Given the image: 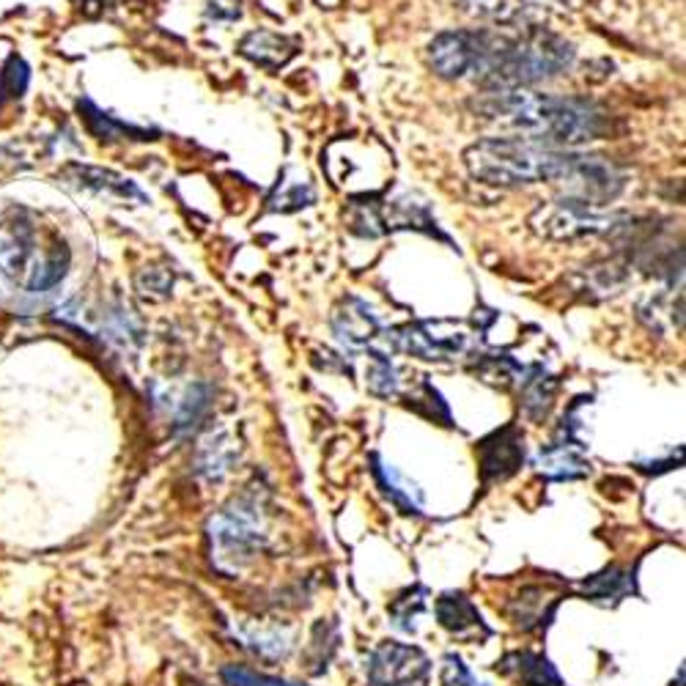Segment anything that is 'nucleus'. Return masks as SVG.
Instances as JSON below:
<instances>
[{
  "label": "nucleus",
  "mask_w": 686,
  "mask_h": 686,
  "mask_svg": "<svg viewBox=\"0 0 686 686\" xmlns=\"http://www.w3.org/2000/svg\"><path fill=\"white\" fill-rule=\"evenodd\" d=\"M66 181L75 185L80 192H91V195H100V199L111 201H135V204H145V192L135 185L132 179H124V176L113 174V170L102 168H88V165H72L66 170Z\"/></svg>",
  "instance_id": "12"
},
{
  "label": "nucleus",
  "mask_w": 686,
  "mask_h": 686,
  "mask_svg": "<svg viewBox=\"0 0 686 686\" xmlns=\"http://www.w3.org/2000/svg\"><path fill=\"white\" fill-rule=\"evenodd\" d=\"M239 461V443L228 429H217L201 440L199 456H195V472L206 481H223Z\"/></svg>",
  "instance_id": "16"
},
{
  "label": "nucleus",
  "mask_w": 686,
  "mask_h": 686,
  "mask_svg": "<svg viewBox=\"0 0 686 686\" xmlns=\"http://www.w3.org/2000/svg\"><path fill=\"white\" fill-rule=\"evenodd\" d=\"M429 59L436 75L448 80L481 82L488 91H524L563 75L574 64V47L547 28L445 30L431 41Z\"/></svg>",
  "instance_id": "1"
},
{
  "label": "nucleus",
  "mask_w": 686,
  "mask_h": 686,
  "mask_svg": "<svg viewBox=\"0 0 686 686\" xmlns=\"http://www.w3.org/2000/svg\"><path fill=\"white\" fill-rule=\"evenodd\" d=\"M429 675V653L407 643L384 640L366 659L368 686H425Z\"/></svg>",
  "instance_id": "8"
},
{
  "label": "nucleus",
  "mask_w": 686,
  "mask_h": 686,
  "mask_svg": "<svg viewBox=\"0 0 686 686\" xmlns=\"http://www.w3.org/2000/svg\"><path fill=\"white\" fill-rule=\"evenodd\" d=\"M239 53L262 69L278 72L297 55V41L275 30H253L239 41Z\"/></svg>",
  "instance_id": "15"
},
{
  "label": "nucleus",
  "mask_w": 686,
  "mask_h": 686,
  "mask_svg": "<svg viewBox=\"0 0 686 686\" xmlns=\"http://www.w3.org/2000/svg\"><path fill=\"white\" fill-rule=\"evenodd\" d=\"M366 384L373 396L390 398L398 396V368L393 366L384 350H368V373Z\"/></svg>",
  "instance_id": "25"
},
{
  "label": "nucleus",
  "mask_w": 686,
  "mask_h": 686,
  "mask_svg": "<svg viewBox=\"0 0 686 686\" xmlns=\"http://www.w3.org/2000/svg\"><path fill=\"white\" fill-rule=\"evenodd\" d=\"M443 681L445 686H486L472 675V670L461 662L456 653H445L443 659Z\"/></svg>",
  "instance_id": "31"
},
{
  "label": "nucleus",
  "mask_w": 686,
  "mask_h": 686,
  "mask_svg": "<svg viewBox=\"0 0 686 686\" xmlns=\"http://www.w3.org/2000/svg\"><path fill=\"white\" fill-rule=\"evenodd\" d=\"M220 678L226 681V686H303L291 684V681L275 678V675L256 673V670L244 668V664H226L220 670Z\"/></svg>",
  "instance_id": "30"
},
{
  "label": "nucleus",
  "mask_w": 686,
  "mask_h": 686,
  "mask_svg": "<svg viewBox=\"0 0 686 686\" xmlns=\"http://www.w3.org/2000/svg\"><path fill=\"white\" fill-rule=\"evenodd\" d=\"M242 640L264 659H283L291 651V634L278 626L247 628V632H242Z\"/></svg>",
  "instance_id": "27"
},
{
  "label": "nucleus",
  "mask_w": 686,
  "mask_h": 686,
  "mask_svg": "<svg viewBox=\"0 0 686 686\" xmlns=\"http://www.w3.org/2000/svg\"><path fill=\"white\" fill-rule=\"evenodd\" d=\"M69 272V247L64 242H59L53 251H47L39 262L34 264L28 275V291L30 294H41V291H50L61 283Z\"/></svg>",
  "instance_id": "22"
},
{
  "label": "nucleus",
  "mask_w": 686,
  "mask_h": 686,
  "mask_svg": "<svg viewBox=\"0 0 686 686\" xmlns=\"http://www.w3.org/2000/svg\"><path fill=\"white\" fill-rule=\"evenodd\" d=\"M332 332L350 352L373 350V343L384 341V327L379 316L360 297H346L332 314Z\"/></svg>",
  "instance_id": "10"
},
{
  "label": "nucleus",
  "mask_w": 686,
  "mask_h": 686,
  "mask_svg": "<svg viewBox=\"0 0 686 686\" xmlns=\"http://www.w3.org/2000/svg\"><path fill=\"white\" fill-rule=\"evenodd\" d=\"M80 113L88 124V132L97 135L100 140H157V129L135 127V124L122 122V118L102 113L91 100H80Z\"/></svg>",
  "instance_id": "20"
},
{
  "label": "nucleus",
  "mask_w": 686,
  "mask_h": 686,
  "mask_svg": "<svg viewBox=\"0 0 686 686\" xmlns=\"http://www.w3.org/2000/svg\"><path fill=\"white\" fill-rule=\"evenodd\" d=\"M209 396H212V388L204 382L190 384V388L181 393V398L176 402V407H174V425L179 434L181 431H190L192 425L204 418L206 407H209Z\"/></svg>",
  "instance_id": "26"
},
{
  "label": "nucleus",
  "mask_w": 686,
  "mask_h": 686,
  "mask_svg": "<svg viewBox=\"0 0 686 686\" xmlns=\"http://www.w3.org/2000/svg\"><path fill=\"white\" fill-rule=\"evenodd\" d=\"M497 673L517 675L524 686H566L555 664L533 651H513L497 662Z\"/></svg>",
  "instance_id": "17"
},
{
  "label": "nucleus",
  "mask_w": 686,
  "mask_h": 686,
  "mask_svg": "<svg viewBox=\"0 0 686 686\" xmlns=\"http://www.w3.org/2000/svg\"><path fill=\"white\" fill-rule=\"evenodd\" d=\"M425 607H429V590L423 585L407 587L404 594H398L390 605L388 615L390 623L404 634L418 632V621L425 615Z\"/></svg>",
  "instance_id": "23"
},
{
  "label": "nucleus",
  "mask_w": 686,
  "mask_h": 686,
  "mask_svg": "<svg viewBox=\"0 0 686 686\" xmlns=\"http://www.w3.org/2000/svg\"><path fill=\"white\" fill-rule=\"evenodd\" d=\"M637 470L648 472V475H662V472L668 470H675V467H681V454L678 456H670V459L664 461H637Z\"/></svg>",
  "instance_id": "33"
},
{
  "label": "nucleus",
  "mask_w": 686,
  "mask_h": 686,
  "mask_svg": "<svg viewBox=\"0 0 686 686\" xmlns=\"http://www.w3.org/2000/svg\"><path fill=\"white\" fill-rule=\"evenodd\" d=\"M478 456H481V481L483 486L508 481L517 475L524 465V436L513 423L492 431L486 440L478 443Z\"/></svg>",
  "instance_id": "9"
},
{
  "label": "nucleus",
  "mask_w": 686,
  "mask_h": 686,
  "mask_svg": "<svg viewBox=\"0 0 686 686\" xmlns=\"http://www.w3.org/2000/svg\"><path fill=\"white\" fill-rule=\"evenodd\" d=\"M390 350L407 352L420 360H456L470 350V332L456 321H415L393 332H384Z\"/></svg>",
  "instance_id": "6"
},
{
  "label": "nucleus",
  "mask_w": 686,
  "mask_h": 686,
  "mask_svg": "<svg viewBox=\"0 0 686 686\" xmlns=\"http://www.w3.org/2000/svg\"><path fill=\"white\" fill-rule=\"evenodd\" d=\"M472 179L483 185L519 187L566 179L576 185L585 201H610L623 190V176L601 157L566 152L524 138H483L465 154Z\"/></svg>",
  "instance_id": "2"
},
{
  "label": "nucleus",
  "mask_w": 686,
  "mask_h": 686,
  "mask_svg": "<svg viewBox=\"0 0 686 686\" xmlns=\"http://www.w3.org/2000/svg\"><path fill=\"white\" fill-rule=\"evenodd\" d=\"M634 571H621L618 566H607L599 574L587 576L580 585L582 596L590 601H599V605H618L623 596L634 594L637 585H634Z\"/></svg>",
  "instance_id": "21"
},
{
  "label": "nucleus",
  "mask_w": 686,
  "mask_h": 686,
  "mask_svg": "<svg viewBox=\"0 0 686 686\" xmlns=\"http://www.w3.org/2000/svg\"><path fill=\"white\" fill-rule=\"evenodd\" d=\"M615 220V215L596 212L585 199H558L538 206L530 217V226L547 239H580L607 231Z\"/></svg>",
  "instance_id": "7"
},
{
  "label": "nucleus",
  "mask_w": 686,
  "mask_h": 686,
  "mask_svg": "<svg viewBox=\"0 0 686 686\" xmlns=\"http://www.w3.org/2000/svg\"><path fill=\"white\" fill-rule=\"evenodd\" d=\"M535 470L549 481H580V478L590 475V461L585 459V445L555 440L535 456Z\"/></svg>",
  "instance_id": "14"
},
{
  "label": "nucleus",
  "mask_w": 686,
  "mask_h": 686,
  "mask_svg": "<svg viewBox=\"0 0 686 686\" xmlns=\"http://www.w3.org/2000/svg\"><path fill=\"white\" fill-rule=\"evenodd\" d=\"M478 116L513 129L524 140L544 145H582L610 132L601 105L576 97L530 91H488L475 102Z\"/></svg>",
  "instance_id": "3"
},
{
  "label": "nucleus",
  "mask_w": 686,
  "mask_h": 686,
  "mask_svg": "<svg viewBox=\"0 0 686 686\" xmlns=\"http://www.w3.org/2000/svg\"><path fill=\"white\" fill-rule=\"evenodd\" d=\"M28 80H30V69L25 66L23 59H17V55H12L9 59V64L3 66V75H0V105L7 100H20L25 93V88H28Z\"/></svg>",
  "instance_id": "29"
},
{
  "label": "nucleus",
  "mask_w": 686,
  "mask_h": 686,
  "mask_svg": "<svg viewBox=\"0 0 686 686\" xmlns=\"http://www.w3.org/2000/svg\"><path fill=\"white\" fill-rule=\"evenodd\" d=\"M555 390L558 379L544 366H528L522 384H519V396H522V409L530 420H544L555 404Z\"/></svg>",
  "instance_id": "18"
},
{
  "label": "nucleus",
  "mask_w": 686,
  "mask_h": 686,
  "mask_svg": "<svg viewBox=\"0 0 686 686\" xmlns=\"http://www.w3.org/2000/svg\"><path fill=\"white\" fill-rule=\"evenodd\" d=\"M544 596H547L544 594V587H524L522 594H519V610L513 612V618H517V623L524 632L544 628L549 623V618L555 615V610H558V605L547 607V599H544Z\"/></svg>",
  "instance_id": "24"
},
{
  "label": "nucleus",
  "mask_w": 686,
  "mask_h": 686,
  "mask_svg": "<svg viewBox=\"0 0 686 686\" xmlns=\"http://www.w3.org/2000/svg\"><path fill=\"white\" fill-rule=\"evenodd\" d=\"M371 461H373V467H371L373 481H377L379 492H382V495L390 500V506L398 508V511L407 513V517H418L420 508H423L418 488L409 486V483L398 475L396 467L384 465L377 454L371 456Z\"/></svg>",
  "instance_id": "19"
},
{
  "label": "nucleus",
  "mask_w": 686,
  "mask_h": 686,
  "mask_svg": "<svg viewBox=\"0 0 686 686\" xmlns=\"http://www.w3.org/2000/svg\"><path fill=\"white\" fill-rule=\"evenodd\" d=\"M352 231L363 237H379L388 231H402V228H415L423 233H436L440 239H448L436 228V217L429 212L425 201H418L415 195H404L396 201H352Z\"/></svg>",
  "instance_id": "5"
},
{
  "label": "nucleus",
  "mask_w": 686,
  "mask_h": 686,
  "mask_svg": "<svg viewBox=\"0 0 686 686\" xmlns=\"http://www.w3.org/2000/svg\"><path fill=\"white\" fill-rule=\"evenodd\" d=\"M206 14L217 23H233V20L242 17V0H209Z\"/></svg>",
  "instance_id": "32"
},
{
  "label": "nucleus",
  "mask_w": 686,
  "mask_h": 686,
  "mask_svg": "<svg viewBox=\"0 0 686 686\" xmlns=\"http://www.w3.org/2000/svg\"><path fill=\"white\" fill-rule=\"evenodd\" d=\"M465 3L481 17L500 20V23H511L535 9V0H465Z\"/></svg>",
  "instance_id": "28"
},
{
  "label": "nucleus",
  "mask_w": 686,
  "mask_h": 686,
  "mask_svg": "<svg viewBox=\"0 0 686 686\" xmlns=\"http://www.w3.org/2000/svg\"><path fill=\"white\" fill-rule=\"evenodd\" d=\"M670 686H684V670H681V673H678V681H673V684H670Z\"/></svg>",
  "instance_id": "34"
},
{
  "label": "nucleus",
  "mask_w": 686,
  "mask_h": 686,
  "mask_svg": "<svg viewBox=\"0 0 686 686\" xmlns=\"http://www.w3.org/2000/svg\"><path fill=\"white\" fill-rule=\"evenodd\" d=\"M212 530V555L217 569L237 574L262 552L267 542V524H264L262 503L256 495L239 497L226 511L217 513L209 524Z\"/></svg>",
  "instance_id": "4"
},
{
  "label": "nucleus",
  "mask_w": 686,
  "mask_h": 686,
  "mask_svg": "<svg viewBox=\"0 0 686 686\" xmlns=\"http://www.w3.org/2000/svg\"><path fill=\"white\" fill-rule=\"evenodd\" d=\"M34 251L36 226L28 220V212H14L9 220H0V272L17 280L28 272Z\"/></svg>",
  "instance_id": "11"
},
{
  "label": "nucleus",
  "mask_w": 686,
  "mask_h": 686,
  "mask_svg": "<svg viewBox=\"0 0 686 686\" xmlns=\"http://www.w3.org/2000/svg\"><path fill=\"white\" fill-rule=\"evenodd\" d=\"M436 621H440L445 632L461 637V640H470V637L486 640V637L495 634L492 626L483 621L481 610L465 594H456V590L440 596V601H436Z\"/></svg>",
  "instance_id": "13"
}]
</instances>
